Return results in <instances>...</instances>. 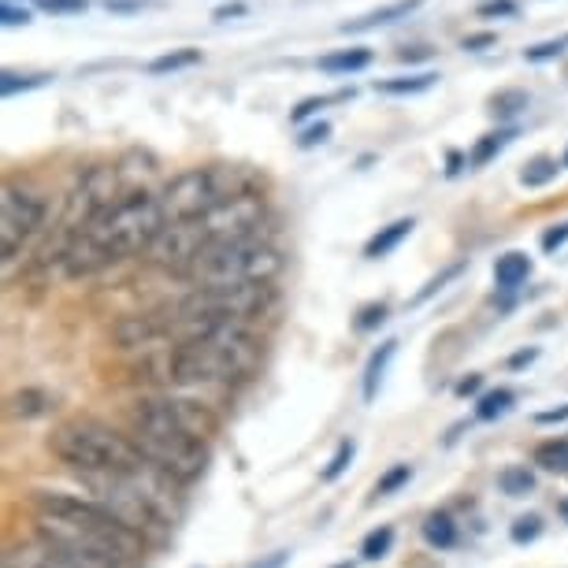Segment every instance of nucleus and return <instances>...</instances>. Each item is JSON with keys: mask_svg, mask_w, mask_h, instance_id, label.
<instances>
[{"mask_svg": "<svg viewBox=\"0 0 568 568\" xmlns=\"http://www.w3.org/2000/svg\"><path fill=\"white\" fill-rule=\"evenodd\" d=\"M542 535V517H535V513H528V517H517L513 520V528H509V539L513 542H535Z\"/></svg>", "mask_w": 568, "mask_h": 568, "instance_id": "obj_36", "label": "nucleus"}, {"mask_svg": "<svg viewBox=\"0 0 568 568\" xmlns=\"http://www.w3.org/2000/svg\"><path fill=\"white\" fill-rule=\"evenodd\" d=\"M432 57H435V49H427V45L398 49V60H402V63H420V60H432Z\"/></svg>", "mask_w": 568, "mask_h": 568, "instance_id": "obj_47", "label": "nucleus"}, {"mask_svg": "<svg viewBox=\"0 0 568 568\" xmlns=\"http://www.w3.org/2000/svg\"><path fill=\"white\" fill-rule=\"evenodd\" d=\"M531 275V256L528 253H506V256H498V264H495V283H498V291H517V286L524 283V278Z\"/></svg>", "mask_w": 568, "mask_h": 568, "instance_id": "obj_20", "label": "nucleus"}, {"mask_svg": "<svg viewBox=\"0 0 568 568\" xmlns=\"http://www.w3.org/2000/svg\"><path fill=\"white\" fill-rule=\"evenodd\" d=\"M479 387H484V375L471 372V375H465V379L457 383V398H468V394H476Z\"/></svg>", "mask_w": 568, "mask_h": 568, "instance_id": "obj_48", "label": "nucleus"}, {"mask_svg": "<svg viewBox=\"0 0 568 568\" xmlns=\"http://www.w3.org/2000/svg\"><path fill=\"white\" fill-rule=\"evenodd\" d=\"M513 138H517V126H498V131H490L479 138L476 145H471V153H468V168L471 171H479V168H487L490 160H495L501 149H506Z\"/></svg>", "mask_w": 568, "mask_h": 568, "instance_id": "obj_19", "label": "nucleus"}, {"mask_svg": "<svg viewBox=\"0 0 568 568\" xmlns=\"http://www.w3.org/2000/svg\"><path fill=\"white\" fill-rule=\"evenodd\" d=\"M565 49H568V38H550V41H539V45L524 49V60H528V63H550L557 57H565Z\"/></svg>", "mask_w": 568, "mask_h": 568, "instance_id": "obj_35", "label": "nucleus"}, {"mask_svg": "<svg viewBox=\"0 0 568 568\" xmlns=\"http://www.w3.org/2000/svg\"><path fill=\"white\" fill-rule=\"evenodd\" d=\"M30 517H34L38 528H60L71 535H85V539L112 542L138 561L145 557V539H138L115 513H109L93 498L63 495V490H34L30 495Z\"/></svg>", "mask_w": 568, "mask_h": 568, "instance_id": "obj_3", "label": "nucleus"}, {"mask_svg": "<svg viewBox=\"0 0 568 568\" xmlns=\"http://www.w3.org/2000/svg\"><path fill=\"white\" fill-rule=\"evenodd\" d=\"M487 104H490L487 112L495 115V120H513V115H520V112L531 109V98L524 90H498Z\"/></svg>", "mask_w": 568, "mask_h": 568, "instance_id": "obj_25", "label": "nucleus"}, {"mask_svg": "<svg viewBox=\"0 0 568 568\" xmlns=\"http://www.w3.org/2000/svg\"><path fill=\"white\" fill-rule=\"evenodd\" d=\"M390 546H394V528H390V524H383V528H375V531L364 535L361 557H364V561H379V557L390 554Z\"/></svg>", "mask_w": 568, "mask_h": 568, "instance_id": "obj_31", "label": "nucleus"}, {"mask_svg": "<svg viewBox=\"0 0 568 568\" xmlns=\"http://www.w3.org/2000/svg\"><path fill=\"white\" fill-rule=\"evenodd\" d=\"M8 4H16V0H8ZM38 4H41V0H38Z\"/></svg>", "mask_w": 568, "mask_h": 568, "instance_id": "obj_55", "label": "nucleus"}, {"mask_svg": "<svg viewBox=\"0 0 568 568\" xmlns=\"http://www.w3.org/2000/svg\"><path fill=\"white\" fill-rule=\"evenodd\" d=\"M120 186H123L120 168H109V164H90L74 179V186L68 190V197H63V220H60L63 245H68L71 234H79L93 216H101L112 201H120ZM63 245H60V253H63Z\"/></svg>", "mask_w": 568, "mask_h": 568, "instance_id": "obj_9", "label": "nucleus"}, {"mask_svg": "<svg viewBox=\"0 0 568 568\" xmlns=\"http://www.w3.org/2000/svg\"><path fill=\"white\" fill-rule=\"evenodd\" d=\"M561 168H568V149H565V160H561Z\"/></svg>", "mask_w": 568, "mask_h": 568, "instance_id": "obj_54", "label": "nucleus"}, {"mask_svg": "<svg viewBox=\"0 0 568 568\" xmlns=\"http://www.w3.org/2000/svg\"><path fill=\"white\" fill-rule=\"evenodd\" d=\"M335 568H353V561H342V565H335Z\"/></svg>", "mask_w": 568, "mask_h": 568, "instance_id": "obj_53", "label": "nucleus"}, {"mask_svg": "<svg viewBox=\"0 0 568 568\" xmlns=\"http://www.w3.org/2000/svg\"><path fill=\"white\" fill-rule=\"evenodd\" d=\"M394 353H398V342L390 338V342H383V346L372 353L368 364H364V379H361V394H364V402H375V398H379L383 379H387V368H390Z\"/></svg>", "mask_w": 568, "mask_h": 568, "instance_id": "obj_15", "label": "nucleus"}, {"mask_svg": "<svg viewBox=\"0 0 568 568\" xmlns=\"http://www.w3.org/2000/svg\"><path fill=\"white\" fill-rule=\"evenodd\" d=\"M201 63V49H175V52H164V57H156L149 63V74H171V71H186Z\"/></svg>", "mask_w": 568, "mask_h": 568, "instance_id": "obj_30", "label": "nucleus"}, {"mask_svg": "<svg viewBox=\"0 0 568 568\" xmlns=\"http://www.w3.org/2000/svg\"><path fill=\"white\" fill-rule=\"evenodd\" d=\"M145 4L149 0H104V8H109L112 16H134V12H142Z\"/></svg>", "mask_w": 568, "mask_h": 568, "instance_id": "obj_46", "label": "nucleus"}, {"mask_svg": "<svg viewBox=\"0 0 568 568\" xmlns=\"http://www.w3.org/2000/svg\"><path fill=\"white\" fill-rule=\"evenodd\" d=\"M275 305L272 283H239V286H197L175 305L186 316H216L234 324H256Z\"/></svg>", "mask_w": 568, "mask_h": 568, "instance_id": "obj_8", "label": "nucleus"}, {"mask_svg": "<svg viewBox=\"0 0 568 568\" xmlns=\"http://www.w3.org/2000/svg\"><path fill=\"white\" fill-rule=\"evenodd\" d=\"M372 63V49H335L327 57H320V71L327 74H357Z\"/></svg>", "mask_w": 568, "mask_h": 568, "instance_id": "obj_21", "label": "nucleus"}, {"mask_svg": "<svg viewBox=\"0 0 568 568\" xmlns=\"http://www.w3.org/2000/svg\"><path fill=\"white\" fill-rule=\"evenodd\" d=\"M561 517H565V524H568V498L561 501Z\"/></svg>", "mask_w": 568, "mask_h": 568, "instance_id": "obj_52", "label": "nucleus"}, {"mask_svg": "<svg viewBox=\"0 0 568 568\" xmlns=\"http://www.w3.org/2000/svg\"><path fill=\"white\" fill-rule=\"evenodd\" d=\"M250 190L253 182L239 168H223V164L190 168L168 182L164 194H160V205L168 212V223H179V220L209 216L212 209L227 205L231 197L250 194Z\"/></svg>", "mask_w": 568, "mask_h": 568, "instance_id": "obj_6", "label": "nucleus"}, {"mask_svg": "<svg viewBox=\"0 0 568 568\" xmlns=\"http://www.w3.org/2000/svg\"><path fill=\"white\" fill-rule=\"evenodd\" d=\"M424 539L435 546V550H449V546H457V524L449 513H432V517L424 520Z\"/></svg>", "mask_w": 568, "mask_h": 568, "instance_id": "obj_23", "label": "nucleus"}, {"mask_svg": "<svg viewBox=\"0 0 568 568\" xmlns=\"http://www.w3.org/2000/svg\"><path fill=\"white\" fill-rule=\"evenodd\" d=\"M4 409H8L12 420H38V416H45L52 409V398L45 390H38V387H23L16 394H8Z\"/></svg>", "mask_w": 568, "mask_h": 568, "instance_id": "obj_17", "label": "nucleus"}, {"mask_svg": "<svg viewBox=\"0 0 568 568\" xmlns=\"http://www.w3.org/2000/svg\"><path fill=\"white\" fill-rule=\"evenodd\" d=\"M535 420H539V424H561V420H568V405H561V409H550V413H539Z\"/></svg>", "mask_w": 568, "mask_h": 568, "instance_id": "obj_51", "label": "nucleus"}, {"mask_svg": "<svg viewBox=\"0 0 568 568\" xmlns=\"http://www.w3.org/2000/svg\"><path fill=\"white\" fill-rule=\"evenodd\" d=\"M465 164H468V156H460L457 149H449V153H446V175H460Z\"/></svg>", "mask_w": 568, "mask_h": 568, "instance_id": "obj_50", "label": "nucleus"}, {"mask_svg": "<svg viewBox=\"0 0 568 568\" xmlns=\"http://www.w3.org/2000/svg\"><path fill=\"white\" fill-rule=\"evenodd\" d=\"M4 568H79L74 561H68L57 546L49 539H41L34 531L30 539H19L4 550Z\"/></svg>", "mask_w": 568, "mask_h": 568, "instance_id": "obj_13", "label": "nucleus"}, {"mask_svg": "<svg viewBox=\"0 0 568 568\" xmlns=\"http://www.w3.org/2000/svg\"><path fill=\"white\" fill-rule=\"evenodd\" d=\"M353 98V90H342V93H331V98H305L297 109L291 112V120L294 123H305L308 115H316L320 109H327V104H335V101H349Z\"/></svg>", "mask_w": 568, "mask_h": 568, "instance_id": "obj_34", "label": "nucleus"}, {"mask_svg": "<svg viewBox=\"0 0 568 568\" xmlns=\"http://www.w3.org/2000/svg\"><path fill=\"white\" fill-rule=\"evenodd\" d=\"M49 82H52V74H49V71H38V74L4 71V74H0V93H4V98H16V93L41 90V85H49Z\"/></svg>", "mask_w": 568, "mask_h": 568, "instance_id": "obj_27", "label": "nucleus"}, {"mask_svg": "<svg viewBox=\"0 0 568 568\" xmlns=\"http://www.w3.org/2000/svg\"><path fill=\"white\" fill-rule=\"evenodd\" d=\"M126 435L175 484H194L209 465V443L179 432L142 409H126Z\"/></svg>", "mask_w": 568, "mask_h": 568, "instance_id": "obj_5", "label": "nucleus"}, {"mask_svg": "<svg viewBox=\"0 0 568 568\" xmlns=\"http://www.w3.org/2000/svg\"><path fill=\"white\" fill-rule=\"evenodd\" d=\"M498 490L506 498H528L535 490V471L528 465H509L498 471Z\"/></svg>", "mask_w": 568, "mask_h": 568, "instance_id": "obj_22", "label": "nucleus"}, {"mask_svg": "<svg viewBox=\"0 0 568 568\" xmlns=\"http://www.w3.org/2000/svg\"><path fill=\"white\" fill-rule=\"evenodd\" d=\"M49 454L71 468L74 476H138V471L156 468L142 449L131 443V435L115 432L93 416H74L63 420L49 435Z\"/></svg>", "mask_w": 568, "mask_h": 568, "instance_id": "obj_2", "label": "nucleus"}, {"mask_svg": "<svg viewBox=\"0 0 568 568\" xmlns=\"http://www.w3.org/2000/svg\"><path fill=\"white\" fill-rule=\"evenodd\" d=\"M539 245H542V253H557L561 245H568V220L554 223V227H546V231H542V239H539Z\"/></svg>", "mask_w": 568, "mask_h": 568, "instance_id": "obj_40", "label": "nucleus"}, {"mask_svg": "<svg viewBox=\"0 0 568 568\" xmlns=\"http://www.w3.org/2000/svg\"><path fill=\"white\" fill-rule=\"evenodd\" d=\"M30 19H34V16H30L27 4H8V0L0 4V23H4V27H27Z\"/></svg>", "mask_w": 568, "mask_h": 568, "instance_id": "obj_42", "label": "nucleus"}, {"mask_svg": "<svg viewBox=\"0 0 568 568\" xmlns=\"http://www.w3.org/2000/svg\"><path fill=\"white\" fill-rule=\"evenodd\" d=\"M416 8H424V0H394V4L375 8V12L361 16V19H349V23H342L338 30L342 34H368V30H379V27L398 23V19H409Z\"/></svg>", "mask_w": 568, "mask_h": 568, "instance_id": "obj_14", "label": "nucleus"}, {"mask_svg": "<svg viewBox=\"0 0 568 568\" xmlns=\"http://www.w3.org/2000/svg\"><path fill=\"white\" fill-rule=\"evenodd\" d=\"M517 12H520L517 0H484V4L476 8L479 19H513Z\"/></svg>", "mask_w": 568, "mask_h": 568, "instance_id": "obj_38", "label": "nucleus"}, {"mask_svg": "<svg viewBox=\"0 0 568 568\" xmlns=\"http://www.w3.org/2000/svg\"><path fill=\"white\" fill-rule=\"evenodd\" d=\"M45 212V197H38L34 190L19 186V182H4V190H0V261H4V267L41 231Z\"/></svg>", "mask_w": 568, "mask_h": 568, "instance_id": "obj_10", "label": "nucleus"}, {"mask_svg": "<svg viewBox=\"0 0 568 568\" xmlns=\"http://www.w3.org/2000/svg\"><path fill=\"white\" fill-rule=\"evenodd\" d=\"M531 460L542 471H568V438H546V443L535 446Z\"/></svg>", "mask_w": 568, "mask_h": 568, "instance_id": "obj_24", "label": "nucleus"}, {"mask_svg": "<svg viewBox=\"0 0 568 568\" xmlns=\"http://www.w3.org/2000/svg\"><path fill=\"white\" fill-rule=\"evenodd\" d=\"M535 361H539V349H520V353H513V357H509V368H528V364H535Z\"/></svg>", "mask_w": 568, "mask_h": 568, "instance_id": "obj_49", "label": "nucleus"}, {"mask_svg": "<svg viewBox=\"0 0 568 568\" xmlns=\"http://www.w3.org/2000/svg\"><path fill=\"white\" fill-rule=\"evenodd\" d=\"M90 0H41V12L49 16H82Z\"/></svg>", "mask_w": 568, "mask_h": 568, "instance_id": "obj_39", "label": "nucleus"}, {"mask_svg": "<svg viewBox=\"0 0 568 568\" xmlns=\"http://www.w3.org/2000/svg\"><path fill=\"white\" fill-rule=\"evenodd\" d=\"M413 479V465H390L387 471L379 476V484H375V495L379 498H390L398 495V490Z\"/></svg>", "mask_w": 568, "mask_h": 568, "instance_id": "obj_32", "label": "nucleus"}, {"mask_svg": "<svg viewBox=\"0 0 568 568\" xmlns=\"http://www.w3.org/2000/svg\"><path fill=\"white\" fill-rule=\"evenodd\" d=\"M164 379L171 387H231L250 375L212 342H179L164 353Z\"/></svg>", "mask_w": 568, "mask_h": 568, "instance_id": "obj_7", "label": "nucleus"}, {"mask_svg": "<svg viewBox=\"0 0 568 568\" xmlns=\"http://www.w3.org/2000/svg\"><path fill=\"white\" fill-rule=\"evenodd\" d=\"M171 335V308L168 313H138L115 324L112 338L120 342V349H145L156 346L160 338Z\"/></svg>", "mask_w": 568, "mask_h": 568, "instance_id": "obj_12", "label": "nucleus"}, {"mask_svg": "<svg viewBox=\"0 0 568 568\" xmlns=\"http://www.w3.org/2000/svg\"><path fill=\"white\" fill-rule=\"evenodd\" d=\"M513 402H517V394L509 387H498V390H487L484 398L476 405V416L479 420H498V416H506L513 409Z\"/></svg>", "mask_w": 568, "mask_h": 568, "instance_id": "obj_28", "label": "nucleus"}, {"mask_svg": "<svg viewBox=\"0 0 568 568\" xmlns=\"http://www.w3.org/2000/svg\"><path fill=\"white\" fill-rule=\"evenodd\" d=\"M498 45V34H490V30H484V34H468L465 41H460V49L465 52H487Z\"/></svg>", "mask_w": 568, "mask_h": 568, "instance_id": "obj_44", "label": "nucleus"}, {"mask_svg": "<svg viewBox=\"0 0 568 568\" xmlns=\"http://www.w3.org/2000/svg\"><path fill=\"white\" fill-rule=\"evenodd\" d=\"M327 138H331V123H327V120H320V123H313V126H305L302 138H297V145H302V149H316V145H324Z\"/></svg>", "mask_w": 568, "mask_h": 568, "instance_id": "obj_41", "label": "nucleus"}, {"mask_svg": "<svg viewBox=\"0 0 568 568\" xmlns=\"http://www.w3.org/2000/svg\"><path fill=\"white\" fill-rule=\"evenodd\" d=\"M460 272H465V264H449V267H446V272H443V275H435V278H432V283H427V286H424V291H420V294H416V297H413V305H424V302H432V297H435L438 291H443V286H446V283H454V278H457Z\"/></svg>", "mask_w": 568, "mask_h": 568, "instance_id": "obj_37", "label": "nucleus"}, {"mask_svg": "<svg viewBox=\"0 0 568 568\" xmlns=\"http://www.w3.org/2000/svg\"><path fill=\"white\" fill-rule=\"evenodd\" d=\"M438 82L435 71H420V74H402V79H383L375 82L372 90L383 93V98H416V93H427Z\"/></svg>", "mask_w": 568, "mask_h": 568, "instance_id": "obj_18", "label": "nucleus"}, {"mask_svg": "<svg viewBox=\"0 0 568 568\" xmlns=\"http://www.w3.org/2000/svg\"><path fill=\"white\" fill-rule=\"evenodd\" d=\"M353 457H357V443H353V438H342V443L335 446V454H331V460H327V468L320 471V479H324V484H335V479H342L349 471Z\"/></svg>", "mask_w": 568, "mask_h": 568, "instance_id": "obj_29", "label": "nucleus"}, {"mask_svg": "<svg viewBox=\"0 0 568 568\" xmlns=\"http://www.w3.org/2000/svg\"><path fill=\"white\" fill-rule=\"evenodd\" d=\"M131 409H142L156 420H164L179 432L201 438V443H212L220 435V416L209 409L205 402L186 398V394H145V398L131 402Z\"/></svg>", "mask_w": 568, "mask_h": 568, "instance_id": "obj_11", "label": "nucleus"}, {"mask_svg": "<svg viewBox=\"0 0 568 568\" xmlns=\"http://www.w3.org/2000/svg\"><path fill=\"white\" fill-rule=\"evenodd\" d=\"M413 227H416V220H413V216L394 220V223H387V227H379V231H375L372 239H368V245H364V256H368V261H383V256H390L405 239H409Z\"/></svg>", "mask_w": 568, "mask_h": 568, "instance_id": "obj_16", "label": "nucleus"}, {"mask_svg": "<svg viewBox=\"0 0 568 568\" xmlns=\"http://www.w3.org/2000/svg\"><path fill=\"white\" fill-rule=\"evenodd\" d=\"M283 253L267 239H239L216 242L197 253V261L186 267V283L197 286H239V283H275L283 272Z\"/></svg>", "mask_w": 568, "mask_h": 568, "instance_id": "obj_4", "label": "nucleus"}, {"mask_svg": "<svg viewBox=\"0 0 568 568\" xmlns=\"http://www.w3.org/2000/svg\"><path fill=\"white\" fill-rule=\"evenodd\" d=\"M557 160L554 156H535L524 164L520 171V186H528V190H539V186H550V182L557 179Z\"/></svg>", "mask_w": 568, "mask_h": 568, "instance_id": "obj_26", "label": "nucleus"}, {"mask_svg": "<svg viewBox=\"0 0 568 568\" xmlns=\"http://www.w3.org/2000/svg\"><path fill=\"white\" fill-rule=\"evenodd\" d=\"M286 565H291V550H272V554L256 557V561L245 568H286Z\"/></svg>", "mask_w": 568, "mask_h": 568, "instance_id": "obj_45", "label": "nucleus"}, {"mask_svg": "<svg viewBox=\"0 0 568 568\" xmlns=\"http://www.w3.org/2000/svg\"><path fill=\"white\" fill-rule=\"evenodd\" d=\"M168 227V212L149 190H126L101 216H93L79 234H71L60 253V267L68 278L98 275L126 256L149 253Z\"/></svg>", "mask_w": 568, "mask_h": 568, "instance_id": "obj_1", "label": "nucleus"}, {"mask_svg": "<svg viewBox=\"0 0 568 568\" xmlns=\"http://www.w3.org/2000/svg\"><path fill=\"white\" fill-rule=\"evenodd\" d=\"M242 16H250V4H245V0H231V4H220L216 12H212L216 23H231V19H242Z\"/></svg>", "mask_w": 568, "mask_h": 568, "instance_id": "obj_43", "label": "nucleus"}, {"mask_svg": "<svg viewBox=\"0 0 568 568\" xmlns=\"http://www.w3.org/2000/svg\"><path fill=\"white\" fill-rule=\"evenodd\" d=\"M387 316H390L387 302H372V305H364L361 313H357V320H353V327H357L361 335H368V331H375V327L387 324Z\"/></svg>", "mask_w": 568, "mask_h": 568, "instance_id": "obj_33", "label": "nucleus"}]
</instances>
